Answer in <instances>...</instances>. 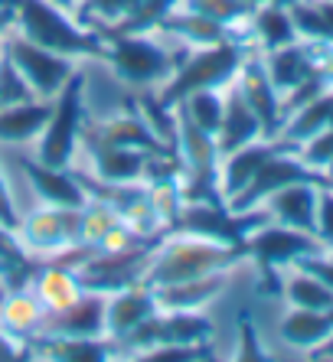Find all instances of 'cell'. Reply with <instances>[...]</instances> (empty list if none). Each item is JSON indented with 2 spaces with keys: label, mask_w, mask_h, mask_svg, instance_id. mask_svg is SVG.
<instances>
[{
  "label": "cell",
  "mask_w": 333,
  "mask_h": 362,
  "mask_svg": "<svg viewBox=\"0 0 333 362\" xmlns=\"http://www.w3.org/2000/svg\"><path fill=\"white\" fill-rule=\"evenodd\" d=\"M17 30L23 40L43 49L69 56V59H105L108 46L95 26H85L72 10L59 7L56 0H13Z\"/></svg>",
  "instance_id": "6da1fadb"
},
{
  "label": "cell",
  "mask_w": 333,
  "mask_h": 362,
  "mask_svg": "<svg viewBox=\"0 0 333 362\" xmlns=\"http://www.w3.org/2000/svg\"><path fill=\"white\" fill-rule=\"evenodd\" d=\"M252 42L249 33L235 36V40L216 42V46H190V49L180 56L174 76L160 85V92H154L160 98V105L174 108L186 95L203 92V88H219L222 92L225 85H232L235 76H239L242 62L249 59Z\"/></svg>",
  "instance_id": "7a4b0ae2"
},
{
  "label": "cell",
  "mask_w": 333,
  "mask_h": 362,
  "mask_svg": "<svg viewBox=\"0 0 333 362\" xmlns=\"http://www.w3.org/2000/svg\"><path fill=\"white\" fill-rule=\"evenodd\" d=\"M245 258V245H219L209 238H193V235H166L157 245V252L150 258V268L144 274V287H164V284H180V281H193L213 271H232L235 264Z\"/></svg>",
  "instance_id": "3957f363"
},
{
  "label": "cell",
  "mask_w": 333,
  "mask_h": 362,
  "mask_svg": "<svg viewBox=\"0 0 333 362\" xmlns=\"http://www.w3.org/2000/svg\"><path fill=\"white\" fill-rule=\"evenodd\" d=\"M85 72L75 69L66 78L62 92L52 98V115L36 137V160L56 170H69L82 147L85 131Z\"/></svg>",
  "instance_id": "277c9868"
},
{
  "label": "cell",
  "mask_w": 333,
  "mask_h": 362,
  "mask_svg": "<svg viewBox=\"0 0 333 362\" xmlns=\"http://www.w3.org/2000/svg\"><path fill=\"white\" fill-rule=\"evenodd\" d=\"M108 46V62L115 76L125 85L147 88V85H164L176 69V49H166L150 33H115V30H98Z\"/></svg>",
  "instance_id": "5b68a950"
},
{
  "label": "cell",
  "mask_w": 333,
  "mask_h": 362,
  "mask_svg": "<svg viewBox=\"0 0 333 362\" xmlns=\"http://www.w3.org/2000/svg\"><path fill=\"white\" fill-rule=\"evenodd\" d=\"M265 222H271L265 206L235 212V209H229V202H184L166 232H170V235L209 238V242L242 248L245 238L259 226H265Z\"/></svg>",
  "instance_id": "8992f818"
},
{
  "label": "cell",
  "mask_w": 333,
  "mask_h": 362,
  "mask_svg": "<svg viewBox=\"0 0 333 362\" xmlns=\"http://www.w3.org/2000/svg\"><path fill=\"white\" fill-rule=\"evenodd\" d=\"M213 337H216V323L203 310H157L115 343L121 356H137L141 359L144 353L157 349V346L209 343Z\"/></svg>",
  "instance_id": "52a82bcc"
},
{
  "label": "cell",
  "mask_w": 333,
  "mask_h": 362,
  "mask_svg": "<svg viewBox=\"0 0 333 362\" xmlns=\"http://www.w3.org/2000/svg\"><path fill=\"white\" fill-rule=\"evenodd\" d=\"M310 252H327V248L317 242V235L288 228L281 222H265V226H259L245 238V258H252L255 268H259L261 294H271V297L281 294V274L278 271L284 264H291L294 258Z\"/></svg>",
  "instance_id": "ba28073f"
},
{
  "label": "cell",
  "mask_w": 333,
  "mask_h": 362,
  "mask_svg": "<svg viewBox=\"0 0 333 362\" xmlns=\"http://www.w3.org/2000/svg\"><path fill=\"white\" fill-rule=\"evenodd\" d=\"M291 183H314L317 189H327V186H333V180L327 177L324 170L307 167V163L298 157V151H278L261 163L259 173L249 180V186H245L239 196L229 199V209H235V212L255 209V206H261L271 193H278V189H284V186H291Z\"/></svg>",
  "instance_id": "9c48e42d"
},
{
  "label": "cell",
  "mask_w": 333,
  "mask_h": 362,
  "mask_svg": "<svg viewBox=\"0 0 333 362\" xmlns=\"http://www.w3.org/2000/svg\"><path fill=\"white\" fill-rule=\"evenodd\" d=\"M4 52L13 59V66L20 69V76L26 78V85L33 88L36 98H56L62 92L66 78L75 72V59L43 49L36 42L23 40L17 30H10L4 36Z\"/></svg>",
  "instance_id": "30bf717a"
},
{
  "label": "cell",
  "mask_w": 333,
  "mask_h": 362,
  "mask_svg": "<svg viewBox=\"0 0 333 362\" xmlns=\"http://www.w3.org/2000/svg\"><path fill=\"white\" fill-rule=\"evenodd\" d=\"M157 252V245H141V248H131V252H115V255H98L95 252L89 262H82L75 268V278L85 291H95V294H115V291H125L131 284H141L144 274L150 268V258Z\"/></svg>",
  "instance_id": "8fae6325"
},
{
  "label": "cell",
  "mask_w": 333,
  "mask_h": 362,
  "mask_svg": "<svg viewBox=\"0 0 333 362\" xmlns=\"http://www.w3.org/2000/svg\"><path fill=\"white\" fill-rule=\"evenodd\" d=\"M79 222H82V209L43 202L40 209L20 216L17 238L33 255H59L79 245Z\"/></svg>",
  "instance_id": "7c38bea8"
},
{
  "label": "cell",
  "mask_w": 333,
  "mask_h": 362,
  "mask_svg": "<svg viewBox=\"0 0 333 362\" xmlns=\"http://www.w3.org/2000/svg\"><path fill=\"white\" fill-rule=\"evenodd\" d=\"M235 85H239L242 98L249 101V108L255 111V118L261 124V134L265 137H278L284 124L281 115V92L275 88L271 76L265 69V59L259 52H249V59L242 62L239 76H235Z\"/></svg>",
  "instance_id": "4fadbf2b"
},
{
  "label": "cell",
  "mask_w": 333,
  "mask_h": 362,
  "mask_svg": "<svg viewBox=\"0 0 333 362\" xmlns=\"http://www.w3.org/2000/svg\"><path fill=\"white\" fill-rule=\"evenodd\" d=\"M82 141L134 147V151H144V153H176V147H170V144L160 141L150 131V124L141 118V111H121V115L105 121H85Z\"/></svg>",
  "instance_id": "5bb4252c"
},
{
  "label": "cell",
  "mask_w": 333,
  "mask_h": 362,
  "mask_svg": "<svg viewBox=\"0 0 333 362\" xmlns=\"http://www.w3.org/2000/svg\"><path fill=\"white\" fill-rule=\"evenodd\" d=\"M26 359H52V362H101L115 359L118 343L111 337H56V333H36L23 343Z\"/></svg>",
  "instance_id": "9a60e30c"
},
{
  "label": "cell",
  "mask_w": 333,
  "mask_h": 362,
  "mask_svg": "<svg viewBox=\"0 0 333 362\" xmlns=\"http://www.w3.org/2000/svg\"><path fill=\"white\" fill-rule=\"evenodd\" d=\"M333 52L330 42H310V40H298L291 46H281V49H271L265 52L261 59H265V69L275 88L281 95H288L294 85H300L310 72L324 66V59Z\"/></svg>",
  "instance_id": "2e32d148"
},
{
  "label": "cell",
  "mask_w": 333,
  "mask_h": 362,
  "mask_svg": "<svg viewBox=\"0 0 333 362\" xmlns=\"http://www.w3.org/2000/svg\"><path fill=\"white\" fill-rule=\"evenodd\" d=\"M278 151H298V144L284 141V137H259V141L245 144L239 151L225 153L219 160V193H222V199L229 202L232 196H239L249 186V180L259 173L261 163Z\"/></svg>",
  "instance_id": "e0dca14e"
},
{
  "label": "cell",
  "mask_w": 333,
  "mask_h": 362,
  "mask_svg": "<svg viewBox=\"0 0 333 362\" xmlns=\"http://www.w3.org/2000/svg\"><path fill=\"white\" fill-rule=\"evenodd\" d=\"M20 167H23L26 180L33 186V193L40 196L46 206H72V209H82L85 202H89V193H85V186L75 180L72 167L56 170V167L40 163L36 157H23Z\"/></svg>",
  "instance_id": "ac0fdd59"
},
{
  "label": "cell",
  "mask_w": 333,
  "mask_h": 362,
  "mask_svg": "<svg viewBox=\"0 0 333 362\" xmlns=\"http://www.w3.org/2000/svg\"><path fill=\"white\" fill-rule=\"evenodd\" d=\"M105 294L82 291L79 300H72L66 310L50 313L40 333H56V337H105Z\"/></svg>",
  "instance_id": "d6986e66"
},
{
  "label": "cell",
  "mask_w": 333,
  "mask_h": 362,
  "mask_svg": "<svg viewBox=\"0 0 333 362\" xmlns=\"http://www.w3.org/2000/svg\"><path fill=\"white\" fill-rule=\"evenodd\" d=\"M157 297L154 291L144 284H131L125 291H115L105 300V337L121 339L125 333H131L137 323H144L150 313H157Z\"/></svg>",
  "instance_id": "ffe728a7"
},
{
  "label": "cell",
  "mask_w": 333,
  "mask_h": 362,
  "mask_svg": "<svg viewBox=\"0 0 333 362\" xmlns=\"http://www.w3.org/2000/svg\"><path fill=\"white\" fill-rule=\"evenodd\" d=\"M317 189L314 183H291L271 193L261 206L268 209L271 222H281L288 228H298V232H307L314 235L317 228Z\"/></svg>",
  "instance_id": "44dd1931"
},
{
  "label": "cell",
  "mask_w": 333,
  "mask_h": 362,
  "mask_svg": "<svg viewBox=\"0 0 333 362\" xmlns=\"http://www.w3.org/2000/svg\"><path fill=\"white\" fill-rule=\"evenodd\" d=\"M222 98H225V111H222V124H219L216 131V147L219 153H232L239 151V147H245V144L259 141L261 134V124L259 118H255V111L249 108V101L242 98L239 85H225L222 88Z\"/></svg>",
  "instance_id": "7402d4cb"
},
{
  "label": "cell",
  "mask_w": 333,
  "mask_h": 362,
  "mask_svg": "<svg viewBox=\"0 0 333 362\" xmlns=\"http://www.w3.org/2000/svg\"><path fill=\"white\" fill-rule=\"evenodd\" d=\"M229 284V271H213L203 278L180 281V284H164V287H150L157 297L160 310H203L209 300H216Z\"/></svg>",
  "instance_id": "603a6c76"
},
{
  "label": "cell",
  "mask_w": 333,
  "mask_h": 362,
  "mask_svg": "<svg viewBox=\"0 0 333 362\" xmlns=\"http://www.w3.org/2000/svg\"><path fill=\"white\" fill-rule=\"evenodd\" d=\"M82 147L92 157V177L105 183H141L147 153L134 147H115V144H92L82 141Z\"/></svg>",
  "instance_id": "cb8c5ba5"
},
{
  "label": "cell",
  "mask_w": 333,
  "mask_h": 362,
  "mask_svg": "<svg viewBox=\"0 0 333 362\" xmlns=\"http://www.w3.org/2000/svg\"><path fill=\"white\" fill-rule=\"evenodd\" d=\"M52 115V98H30L10 108H0V144H36Z\"/></svg>",
  "instance_id": "d4e9b609"
},
{
  "label": "cell",
  "mask_w": 333,
  "mask_h": 362,
  "mask_svg": "<svg viewBox=\"0 0 333 362\" xmlns=\"http://www.w3.org/2000/svg\"><path fill=\"white\" fill-rule=\"evenodd\" d=\"M157 30L180 42H186V46H216V42H225V40H235V36H239L232 26H222V23H216V20H209L186 7H174Z\"/></svg>",
  "instance_id": "484cf974"
},
{
  "label": "cell",
  "mask_w": 333,
  "mask_h": 362,
  "mask_svg": "<svg viewBox=\"0 0 333 362\" xmlns=\"http://www.w3.org/2000/svg\"><path fill=\"white\" fill-rule=\"evenodd\" d=\"M30 291L36 294V300L43 303V310H46V317H50V313L66 310L72 300H79L85 287L79 284L75 271L46 262V264H36V274H33V281H30Z\"/></svg>",
  "instance_id": "4316f807"
},
{
  "label": "cell",
  "mask_w": 333,
  "mask_h": 362,
  "mask_svg": "<svg viewBox=\"0 0 333 362\" xmlns=\"http://www.w3.org/2000/svg\"><path fill=\"white\" fill-rule=\"evenodd\" d=\"M43 323H46V310H43V303L36 300L30 287L4 294V300H0V329H7L13 339L26 343L30 337L40 333Z\"/></svg>",
  "instance_id": "83f0119b"
},
{
  "label": "cell",
  "mask_w": 333,
  "mask_h": 362,
  "mask_svg": "<svg viewBox=\"0 0 333 362\" xmlns=\"http://www.w3.org/2000/svg\"><path fill=\"white\" fill-rule=\"evenodd\" d=\"M249 40L259 42L261 52L281 49V46H291L298 42V30H294L291 10L281 7V4H261V7L252 10L249 17Z\"/></svg>",
  "instance_id": "f1b7e54d"
},
{
  "label": "cell",
  "mask_w": 333,
  "mask_h": 362,
  "mask_svg": "<svg viewBox=\"0 0 333 362\" xmlns=\"http://www.w3.org/2000/svg\"><path fill=\"white\" fill-rule=\"evenodd\" d=\"M281 339L294 349H314L333 333V313L330 310H307V307H291L284 313L281 327H278Z\"/></svg>",
  "instance_id": "f546056e"
},
{
  "label": "cell",
  "mask_w": 333,
  "mask_h": 362,
  "mask_svg": "<svg viewBox=\"0 0 333 362\" xmlns=\"http://www.w3.org/2000/svg\"><path fill=\"white\" fill-rule=\"evenodd\" d=\"M288 10L300 40L333 46V0H294Z\"/></svg>",
  "instance_id": "4dcf8cb0"
},
{
  "label": "cell",
  "mask_w": 333,
  "mask_h": 362,
  "mask_svg": "<svg viewBox=\"0 0 333 362\" xmlns=\"http://www.w3.org/2000/svg\"><path fill=\"white\" fill-rule=\"evenodd\" d=\"M281 294L288 297L291 307H307V310H330L333 307L330 287L300 268H294L291 274H288V281H281Z\"/></svg>",
  "instance_id": "1f68e13d"
},
{
  "label": "cell",
  "mask_w": 333,
  "mask_h": 362,
  "mask_svg": "<svg viewBox=\"0 0 333 362\" xmlns=\"http://www.w3.org/2000/svg\"><path fill=\"white\" fill-rule=\"evenodd\" d=\"M174 7H180V0H134L128 17L115 26H98V30H115V33H154L164 17Z\"/></svg>",
  "instance_id": "d6a6232c"
},
{
  "label": "cell",
  "mask_w": 333,
  "mask_h": 362,
  "mask_svg": "<svg viewBox=\"0 0 333 362\" xmlns=\"http://www.w3.org/2000/svg\"><path fill=\"white\" fill-rule=\"evenodd\" d=\"M184 111L193 118V124H200L203 131L216 134L219 124H222V111H225V98L219 88H203V92H193L186 95L184 101Z\"/></svg>",
  "instance_id": "836d02e7"
},
{
  "label": "cell",
  "mask_w": 333,
  "mask_h": 362,
  "mask_svg": "<svg viewBox=\"0 0 333 362\" xmlns=\"http://www.w3.org/2000/svg\"><path fill=\"white\" fill-rule=\"evenodd\" d=\"M180 7L196 10L203 17L216 20V23H222V26H232V30L242 23H249L252 10H255V7H249V4H242V0H180Z\"/></svg>",
  "instance_id": "e575fe53"
},
{
  "label": "cell",
  "mask_w": 333,
  "mask_h": 362,
  "mask_svg": "<svg viewBox=\"0 0 333 362\" xmlns=\"http://www.w3.org/2000/svg\"><path fill=\"white\" fill-rule=\"evenodd\" d=\"M134 0H82L79 7H75V17L82 20L85 26H115L128 17V10H131Z\"/></svg>",
  "instance_id": "d590c367"
},
{
  "label": "cell",
  "mask_w": 333,
  "mask_h": 362,
  "mask_svg": "<svg viewBox=\"0 0 333 362\" xmlns=\"http://www.w3.org/2000/svg\"><path fill=\"white\" fill-rule=\"evenodd\" d=\"M30 98H36L33 88L20 76L13 59L0 49V108H10V105H20V101H30Z\"/></svg>",
  "instance_id": "8d00e7d4"
},
{
  "label": "cell",
  "mask_w": 333,
  "mask_h": 362,
  "mask_svg": "<svg viewBox=\"0 0 333 362\" xmlns=\"http://www.w3.org/2000/svg\"><path fill=\"white\" fill-rule=\"evenodd\" d=\"M141 359L154 362H193V359H213V339L209 343H186V346H157L144 353Z\"/></svg>",
  "instance_id": "74e56055"
},
{
  "label": "cell",
  "mask_w": 333,
  "mask_h": 362,
  "mask_svg": "<svg viewBox=\"0 0 333 362\" xmlns=\"http://www.w3.org/2000/svg\"><path fill=\"white\" fill-rule=\"evenodd\" d=\"M317 242L324 245L327 252L333 248V186L317 193V228H314Z\"/></svg>",
  "instance_id": "f35d334b"
},
{
  "label": "cell",
  "mask_w": 333,
  "mask_h": 362,
  "mask_svg": "<svg viewBox=\"0 0 333 362\" xmlns=\"http://www.w3.org/2000/svg\"><path fill=\"white\" fill-rule=\"evenodd\" d=\"M235 359H268V353L261 349L259 333H255V323H252L249 313L239 317V349H235Z\"/></svg>",
  "instance_id": "ab89813d"
},
{
  "label": "cell",
  "mask_w": 333,
  "mask_h": 362,
  "mask_svg": "<svg viewBox=\"0 0 333 362\" xmlns=\"http://www.w3.org/2000/svg\"><path fill=\"white\" fill-rule=\"evenodd\" d=\"M0 226L17 232L20 228V209H17V199H13V189H10V180L4 177L0 170Z\"/></svg>",
  "instance_id": "60d3db41"
},
{
  "label": "cell",
  "mask_w": 333,
  "mask_h": 362,
  "mask_svg": "<svg viewBox=\"0 0 333 362\" xmlns=\"http://www.w3.org/2000/svg\"><path fill=\"white\" fill-rule=\"evenodd\" d=\"M0 359H26V356H23V343L10 337L7 329H0Z\"/></svg>",
  "instance_id": "b9f144b4"
},
{
  "label": "cell",
  "mask_w": 333,
  "mask_h": 362,
  "mask_svg": "<svg viewBox=\"0 0 333 362\" xmlns=\"http://www.w3.org/2000/svg\"><path fill=\"white\" fill-rule=\"evenodd\" d=\"M13 23H17V13H13V7H0V40L13 30Z\"/></svg>",
  "instance_id": "7bdbcfd3"
},
{
  "label": "cell",
  "mask_w": 333,
  "mask_h": 362,
  "mask_svg": "<svg viewBox=\"0 0 333 362\" xmlns=\"http://www.w3.org/2000/svg\"><path fill=\"white\" fill-rule=\"evenodd\" d=\"M310 356H314V359H333V333L320 346H314V349H310Z\"/></svg>",
  "instance_id": "ee69618b"
},
{
  "label": "cell",
  "mask_w": 333,
  "mask_h": 362,
  "mask_svg": "<svg viewBox=\"0 0 333 362\" xmlns=\"http://www.w3.org/2000/svg\"><path fill=\"white\" fill-rule=\"evenodd\" d=\"M242 4H249V7H261V4H281V7H291L294 0H242Z\"/></svg>",
  "instance_id": "f6af8a7d"
},
{
  "label": "cell",
  "mask_w": 333,
  "mask_h": 362,
  "mask_svg": "<svg viewBox=\"0 0 333 362\" xmlns=\"http://www.w3.org/2000/svg\"><path fill=\"white\" fill-rule=\"evenodd\" d=\"M59 7H66V10H72L75 13V7H79V4H82V0H56Z\"/></svg>",
  "instance_id": "bcb514c9"
},
{
  "label": "cell",
  "mask_w": 333,
  "mask_h": 362,
  "mask_svg": "<svg viewBox=\"0 0 333 362\" xmlns=\"http://www.w3.org/2000/svg\"><path fill=\"white\" fill-rule=\"evenodd\" d=\"M327 177H330V180H333V160H330V167H327Z\"/></svg>",
  "instance_id": "7dc6e473"
},
{
  "label": "cell",
  "mask_w": 333,
  "mask_h": 362,
  "mask_svg": "<svg viewBox=\"0 0 333 362\" xmlns=\"http://www.w3.org/2000/svg\"><path fill=\"white\" fill-rule=\"evenodd\" d=\"M4 294H7V287H4V284H0V300H4Z\"/></svg>",
  "instance_id": "c3c4849f"
},
{
  "label": "cell",
  "mask_w": 333,
  "mask_h": 362,
  "mask_svg": "<svg viewBox=\"0 0 333 362\" xmlns=\"http://www.w3.org/2000/svg\"><path fill=\"white\" fill-rule=\"evenodd\" d=\"M330 124H333V115H330Z\"/></svg>",
  "instance_id": "681fc988"
},
{
  "label": "cell",
  "mask_w": 333,
  "mask_h": 362,
  "mask_svg": "<svg viewBox=\"0 0 333 362\" xmlns=\"http://www.w3.org/2000/svg\"><path fill=\"white\" fill-rule=\"evenodd\" d=\"M330 255H333V248H330Z\"/></svg>",
  "instance_id": "f907efd6"
}]
</instances>
